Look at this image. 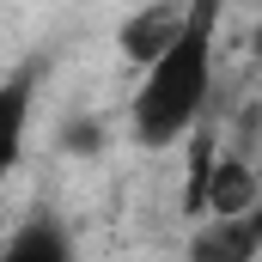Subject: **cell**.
<instances>
[{"label":"cell","instance_id":"1","mask_svg":"<svg viewBox=\"0 0 262 262\" xmlns=\"http://www.w3.org/2000/svg\"><path fill=\"white\" fill-rule=\"evenodd\" d=\"M220 6L226 0H189V18L177 31V43L159 55L152 67H140V85L128 98L134 140L165 152L183 134H195L207 92H213V31H220Z\"/></svg>","mask_w":262,"mask_h":262},{"label":"cell","instance_id":"2","mask_svg":"<svg viewBox=\"0 0 262 262\" xmlns=\"http://www.w3.org/2000/svg\"><path fill=\"white\" fill-rule=\"evenodd\" d=\"M183 18H189V0H146V6H134L128 18L116 25V49H122V61H128V67H152L171 43H177Z\"/></svg>","mask_w":262,"mask_h":262},{"label":"cell","instance_id":"3","mask_svg":"<svg viewBox=\"0 0 262 262\" xmlns=\"http://www.w3.org/2000/svg\"><path fill=\"white\" fill-rule=\"evenodd\" d=\"M262 250V213H226V220H201L189 262H256Z\"/></svg>","mask_w":262,"mask_h":262},{"label":"cell","instance_id":"4","mask_svg":"<svg viewBox=\"0 0 262 262\" xmlns=\"http://www.w3.org/2000/svg\"><path fill=\"white\" fill-rule=\"evenodd\" d=\"M195 213H207V220L256 213V177H250V165H244V159H220V165H207L201 195H195Z\"/></svg>","mask_w":262,"mask_h":262},{"label":"cell","instance_id":"5","mask_svg":"<svg viewBox=\"0 0 262 262\" xmlns=\"http://www.w3.org/2000/svg\"><path fill=\"white\" fill-rule=\"evenodd\" d=\"M0 262H73V238H67L55 220H31L6 238Z\"/></svg>","mask_w":262,"mask_h":262},{"label":"cell","instance_id":"6","mask_svg":"<svg viewBox=\"0 0 262 262\" xmlns=\"http://www.w3.org/2000/svg\"><path fill=\"white\" fill-rule=\"evenodd\" d=\"M25 110H31V85H0V183L18 159V140H25Z\"/></svg>","mask_w":262,"mask_h":262}]
</instances>
